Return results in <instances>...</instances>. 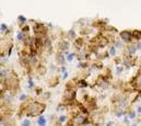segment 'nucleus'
I'll list each match as a JSON object with an SVG mask.
<instances>
[{
    "label": "nucleus",
    "mask_w": 141,
    "mask_h": 126,
    "mask_svg": "<svg viewBox=\"0 0 141 126\" xmlns=\"http://www.w3.org/2000/svg\"><path fill=\"white\" fill-rule=\"evenodd\" d=\"M46 105L43 104V103H38V102H33L29 104V106H27V115L29 116H34L36 114H38V113H43L44 110H45Z\"/></svg>",
    "instance_id": "obj_1"
},
{
    "label": "nucleus",
    "mask_w": 141,
    "mask_h": 126,
    "mask_svg": "<svg viewBox=\"0 0 141 126\" xmlns=\"http://www.w3.org/2000/svg\"><path fill=\"white\" fill-rule=\"evenodd\" d=\"M119 35L124 42H126L128 44H132V41L135 40L134 35H132V32H130V31H123L119 33Z\"/></svg>",
    "instance_id": "obj_2"
},
{
    "label": "nucleus",
    "mask_w": 141,
    "mask_h": 126,
    "mask_svg": "<svg viewBox=\"0 0 141 126\" xmlns=\"http://www.w3.org/2000/svg\"><path fill=\"white\" fill-rule=\"evenodd\" d=\"M69 46H70V43L68 42V41H66V40L60 41L59 44H58V47H59V50L61 51V53H66V51H68Z\"/></svg>",
    "instance_id": "obj_3"
},
{
    "label": "nucleus",
    "mask_w": 141,
    "mask_h": 126,
    "mask_svg": "<svg viewBox=\"0 0 141 126\" xmlns=\"http://www.w3.org/2000/svg\"><path fill=\"white\" fill-rule=\"evenodd\" d=\"M137 46H136V44H128L127 47H126V53H127V55H134L135 53L137 52Z\"/></svg>",
    "instance_id": "obj_4"
},
{
    "label": "nucleus",
    "mask_w": 141,
    "mask_h": 126,
    "mask_svg": "<svg viewBox=\"0 0 141 126\" xmlns=\"http://www.w3.org/2000/svg\"><path fill=\"white\" fill-rule=\"evenodd\" d=\"M124 64H125V66H126L127 68H130V67H132L135 65V59L132 57H127V58L124 59Z\"/></svg>",
    "instance_id": "obj_5"
},
{
    "label": "nucleus",
    "mask_w": 141,
    "mask_h": 126,
    "mask_svg": "<svg viewBox=\"0 0 141 126\" xmlns=\"http://www.w3.org/2000/svg\"><path fill=\"white\" fill-rule=\"evenodd\" d=\"M117 105L119 108H126L128 105V101L126 98H118L117 100Z\"/></svg>",
    "instance_id": "obj_6"
},
{
    "label": "nucleus",
    "mask_w": 141,
    "mask_h": 126,
    "mask_svg": "<svg viewBox=\"0 0 141 126\" xmlns=\"http://www.w3.org/2000/svg\"><path fill=\"white\" fill-rule=\"evenodd\" d=\"M56 58H57V62L59 63V64H65V54H63V53H58L57 54V56H56Z\"/></svg>",
    "instance_id": "obj_7"
},
{
    "label": "nucleus",
    "mask_w": 141,
    "mask_h": 126,
    "mask_svg": "<svg viewBox=\"0 0 141 126\" xmlns=\"http://www.w3.org/2000/svg\"><path fill=\"white\" fill-rule=\"evenodd\" d=\"M37 125L38 126H46V117L43 115L39 116L37 120Z\"/></svg>",
    "instance_id": "obj_8"
},
{
    "label": "nucleus",
    "mask_w": 141,
    "mask_h": 126,
    "mask_svg": "<svg viewBox=\"0 0 141 126\" xmlns=\"http://www.w3.org/2000/svg\"><path fill=\"white\" fill-rule=\"evenodd\" d=\"M132 35H134V38L136 41H141V31L139 30H136V31H132Z\"/></svg>",
    "instance_id": "obj_9"
},
{
    "label": "nucleus",
    "mask_w": 141,
    "mask_h": 126,
    "mask_svg": "<svg viewBox=\"0 0 141 126\" xmlns=\"http://www.w3.org/2000/svg\"><path fill=\"white\" fill-rule=\"evenodd\" d=\"M82 45H83V40H82V38H78V40H75V42H74V46H75L77 48H78V50H80Z\"/></svg>",
    "instance_id": "obj_10"
},
{
    "label": "nucleus",
    "mask_w": 141,
    "mask_h": 126,
    "mask_svg": "<svg viewBox=\"0 0 141 126\" xmlns=\"http://www.w3.org/2000/svg\"><path fill=\"white\" fill-rule=\"evenodd\" d=\"M77 86H79V87H81V88H85V87H88V82L84 79H80L78 81V83H77Z\"/></svg>",
    "instance_id": "obj_11"
},
{
    "label": "nucleus",
    "mask_w": 141,
    "mask_h": 126,
    "mask_svg": "<svg viewBox=\"0 0 141 126\" xmlns=\"http://www.w3.org/2000/svg\"><path fill=\"white\" fill-rule=\"evenodd\" d=\"M0 74H1V79H2V80H3V78H8V71H7V69L1 68V70H0Z\"/></svg>",
    "instance_id": "obj_12"
},
{
    "label": "nucleus",
    "mask_w": 141,
    "mask_h": 126,
    "mask_svg": "<svg viewBox=\"0 0 141 126\" xmlns=\"http://www.w3.org/2000/svg\"><path fill=\"white\" fill-rule=\"evenodd\" d=\"M22 126H31V121L29 119H25V120H23L22 121Z\"/></svg>",
    "instance_id": "obj_13"
},
{
    "label": "nucleus",
    "mask_w": 141,
    "mask_h": 126,
    "mask_svg": "<svg viewBox=\"0 0 141 126\" xmlns=\"http://www.w3.org/2000/svg\"><path fill=\"white\" fill-rule=\"evenodd\" d=\"M114 46L115 47H118V48H122L123 47V42H122V41H115Z\"/></svg>",
    "instance_id": "obj_14"
},
{
    "label": "nucleus",
    "mask_w": 141,
    "mask_h": 126,
    "mask_svg": "<svg viewBox=\"0 0 141 126\" xmlns=\"http://www.w3.org/2000/svg\"><path fill=\"white\" fill-rule=\"evenodd\" d=\"M115 54H116V47L115 46H111V48H110V55L115 56Z\"/></svg>",
    "instance_id": "obj_15"
},
{
    "label": "nucleus",
    "mask_w": 141,
    "mask_h": 126,
    "mask_svg": "<svg viewBox=\"0 0 141 126\" xmlns=\"http://www.w3.org/2000/svg\"><path fill=\"white\" fill-rule=\"evenodd\" d=\"M66 120H67L66 115H60V116H59V119H58V122H59V123H65Z\"/></svg>",
    "instance_id": "obj_16"
},
{
    "label": "nucleus",
    "mask_w": 141,
    "mask_h": 126,
    "mask_svg": "<svg viewBox=\"0 0 141 126\" xmlns=\"http://www.w3.org/2000/svg\"><path fill=\"white\" fill-rule=\"evenodd\" d=\"M8 31V25L6 23H2L1 24V33H3V32H7Z\"/></svg>",
    "instance_id": "obj_17"
},
{
    "label": "nucleus",
    "mask_w": 141,
    "mask_h": 126,
    "mask_svg": "<svg viewBox=\"0 0 141 126\" xmlns=\"http://www.w3.org/2000/svg\"><path fill=\"white\" fill-rule=\"evenodd\" d=\"M30 31V26L29 25H25L22 27V33H27V32Z\"/></svg>",
    "instance_id": "obj_18"
},
{
    "label": "nucleus",
    "mask_w": 141,
    "mask_h": 126,
    "mask_svg": "<svg viewBox=\"0 0 141 126\" xmlns=\"http://www.w3.org/2000/svg\"><path fill=\"white\" fill-rule=\"evenodd\" d=\"M124 111H123V110H118V111L117 112H116V116H118V117H120V116H122V115H124Z\"/></svg>",
    "instance_id": "obj_19"
},
{
    "label": "nucleus",
    "mask_w": 141,
    "mask_h": 126,
    "mask_svg": "<svg viewBox=\"0 0 141 126\" xmlns=\"http://www.w3.org/2000/svg\"><path fill=\"white\" fill-rule=\"evenodd\" d=\"M74 56H75V55L73 54V53H72V54H69V55H68V57H67V60H69V62H71V60L73 59Z\"/></svg>",
    "instance_id": "obj_20"
},
{
    "label": "nucleus",
    "mask_w": 141,
    "mask_h": 126,
    "mask_svg": "<svg viewBox=\"0 0 141 126\" xmlns=\"http://www.w3.org/2000/svg\"><path fill=\"white\" fill-rule=\"evenodd\" d=\"M136 117V112H134V111H131L130 113H129V119H131V120H134Z\"/></svg>",
    "instance_id": "obj_21"
},
{
    "label": "nucleus",
    "mask_w": 141,
    "mask_h": 126,
    "mask_svg": "<svg viewBox=\"0 0 141 126\" xmlns=\"http://www.w3.org/2000/svg\"><path fill=\"white\" fill-rule=\"evenodd\" d=\"M29 87L30 88H34V82L32 79H29Z\"/></svg>",
    "instance_id": "obj_22"
},
{
    "label": "nucleus",
    "mask_w": 141,
    "mask_h": 126,
    "mask_svg": "<svg viewBox=\"0 0 141 126\" xmlns=\"http://www.w3.org/2000/svg\"><path fill=\"white\" fill-rule=\"evenodd\" d=\"M122 71H123V67H117L116 68V72L119 75V74H122Z\"/></svg>",
    "instance_id": "obj_23"
},
{
    "label": "nucleus",
    "mask_w": 141,
    "mask_h": 126,
    "mask_svg": "<svg viewBox=\"0 0 141 126\" xmlns=\"http://www.w3.org/2000/svg\"><path fill=\"white\" fill-rule=\"evenodd\" d=\"M19 20H20L21 22H25V21H26V19L24 18V17H22V15H20V17H19Z\"/></svg>",
    "instance_id": "obj_24"
},
{
    "label": "nucleus",
    "mask_w": 141,
    "mask_h": 126,
    "mask_svg": "<svg viewBox=\"0 0 141 126\" xmlns=\"http://www.w3.org/2000/svg\"><path fill=\"white\" fill-rule=\"evenodd\" d=\"M25 99H26V95L25 94H22L21 96H20V100H21V101H24Z\"/></svg>",
    "instance_id": "obj_25"
},
{
    "label": "nucleus",
    "mask_w": 141,
    "mask_h": 126,
    "mask_svg": "<svg viewBox=\"0 0 141 126\" xmlns=\"http://www.w3.org/2000/svg\"><path fill=\"white\" fill-rule=\"evenodd\" d=\"M124 122H125L126 124H129V123H130V122H129V119H128V117H125V119H124Z\"/></svg>",
    "instance_id": "obj_26"
},
{
    "label": "nucleus",
    "mask_w": 141,
    "mask_h": 126,
    "mask_svg": "<svg viewBox=\"0 0 141 126\" xmlns=\"http://www.w3.org/2000/svg\"><path fill=\"white\" fill-rule=\"evenodd\" d=\"M69 34H70L71 36H73V35H75V32H74L73 30H71V31H69Z\"/></svg>",
    "instance_id": "obj_27"
},
{
    "label": "nucleus",
    "mask_w": 141,
    "mask_h": 126,
    "mask_svg": "<svg viewBox=\"0 0 141 126\" xmlns=\"http://www.w3.org/2000/svg\"><path fill=\"white\" fill-rule=\"evenodd\" d=\"M67 77H68V72H65V74L62 75V78H63V79H66Z\"/></svg>",
    "instance_id": "obj_28"
},
{
    "label": "nucleus",
    "mask_w": 141,
    "mask_h": 126,
    "mask_svg": "<svg viewBox=\"0 0 141 126\" xmlns=\"http://www.w3.org/2000/svg\"><path fill=\"white\" fill-rule=\"evenodd\" d=\"M137 112H138V113H141V106H138V109H137Z\"/></svg>",
    "instance_id": "obj_29"
},
{
    "label": "nucleus",
    "mask_w": 141,
    "mask_h": 126,
    "mask_svg": "<svg viewBox=\"0 0 141 126\" xmlns=\"http://www.w3.org/2000/svg\"><path fill=\"white\" fill-rule=\"evenodd\" d=\"M138 86H139V88L141 89V79L139 80V82H138Z\"/></svg>",
    "instance_id": "obj_30"
},
{
    "label": "nucleus",
    "mask_w": 141,
    "mask_h": 126,
    "mask_svg": "<svg viewBox=\"0 0 141 126\" xmlns=\"http://www.w3.org/2000/svg\"><path fill=\"white\" fill-rule=\"evenodd\" d=\"M112 125H113V122H111V123H108V124H107V126H112Z\"/></svg>",
    "instance_id": "obj_31"
},
{
    "label": "nucleus",
    "mask_w": 141,
    "mask_h": 126,
    "mask_svg": "<svg viewBox=\"0 0 141 126\" xmlns=\"http://www.w3.org/2000/svg\"><path fill=\"white\" fill-rule=\"evenodd\" d=\"M131 126H137V124H132V125H131Z\"/></svg>",
    "instance_id": "obj_32"
}]
</instances>
